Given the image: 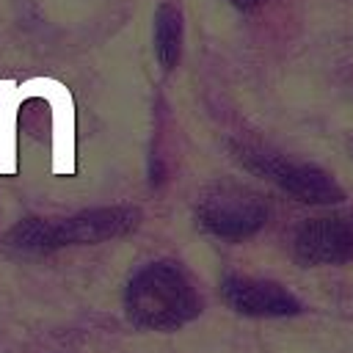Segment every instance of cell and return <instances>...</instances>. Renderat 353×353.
Segmentation results:
<instances>
[{"label": "cell", "instance_id": "6da1fadb", "mask_svg": "<svg viewBox=\"0 0 353 353\" xmlns=\"http://www.w3.org/2000/svg\"><path fill=\"white\" fill-rule=\"evenodd\" d=\"M132 314L149 328H179L201 314V295L176 265H152L141 273L130 301Z\"/></svg>", "mask_w": 353, "mask_h": 353}, {"label": "cell", "instance_id": "7a4b0ae2", "mask_svg": "<svg viewBox=\"0 0 353 353\" xmlns=\"http://www.w3.org/2000/svg\"><path fill=\"white\" fill-rule=\"evenodd\" d=\"M196 221L212 237L245 240L268 223V204L248 185L218 179L201 190L196 201Z\"/></svg>", "mask_w": 353, "mask_h": 353}, {"label": "cell", "instance_id": "3957f363", "mask_svg": "<svg viewBox=\"0 0 353 353\" xmlns=\"http://www.w3.org/2000/svg\"><path fill=\"white\" fill-rule=\"evenodd\" d=\"M234 157L248 171L265 176L268 182H273L276 188H281L284 193H290L303 204H336L345 199V190L339 188V182L314 163L290 160L279 152L248 146V143L234 146Z\"/></svg>", "mask_w": 353, "mask_h": 353}, {"label": "cell", "instance_id": "277c9868", "mask_svg": "<svg viewBox=\"0 0 353 353\" xmlns=\"http://www.w3.org/2000/svg\"><path fill=\"white\" fill-rule=\"evenodd\" d=\"M292 256L303 268L345 265L353 259V221L342 215L309 218L292 237Z\"/></svg>", "mask_w": 353, "mask_h": 353}, {"label": "cell", "instance_id": "5b68a950", "mask_svg": "<svg viewBox=\"0 0 353 353\" xmlns=\"http://www.w3.org/2000/svg\"><path fill=\"white\" fill-rule=\"evenodd\" d=\"M221 295L226 306L243 317H292L303 306L279 281L254 276H226L221 281Z\"/></svg>", "mask_w": 353, "mask_h": 353}, {"label": "cell", "instance_id": "8992f818", "mask_svg": "<svg viewBox=\"0 0 353 353\" xmlns=\"http://www.w3.org/2000/svg\"><path fill=\"white\" fill-rule=\"evenodd\" d=\"M25 97L47 99L52 110V174L69 176L74 171V102L63 83L52 77H30L19 83Z\"/></svg>", "mask_w": 353, "mask_h": 353}, {"label": "cell", "instance_id": "52a82bcc", "mask_svg": "<svg viewBox=\"0 0 353 353\" xmlns=\"http://www.w3.org/2000/svg\"><path fill=\"white\" fill-rule=\"evenodd\" d=\"M25 99L19 83L0 77V176L17 174V119Z\"/></svg>", "mask_w": 353, "mask_h": 353}, {"label": "cell", "instance_id": "ba28073f", "mask_svg": "<svg viewBox=\"0 0 353 353\" xmlns=\"http://www.w3.org/2000/svg\"><path fill=\"white\" fill-rule=\"evenodd\" d=\"M157 55L165 69H174L182 55V17L174 6H163L157 14Z\"/></svg>", "mask_w": 353, "mask_h": 353}, {"label": "cell", "instance_id": "9c48e42d", "mask_svg": "<svg viewBox=\"0 0 353 353\" xmlns=\"http://www.w3.org/2000/svg\"><path fill=\"white\" fill-rule=\"evenodd\" d=\"M234 8H240V11H251V8H256V6H262L265 0H229Z\"/></svg>", "mask_w": 353, "mask_h": 353}]
</instances>
